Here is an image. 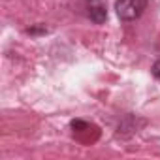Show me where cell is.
<instances>
[{
    "mask_svg": "<svg viewBox=\"0 0 160 160\" xmlns=\"http://www.w3.org/2000/svg\"><path fill=\"white\" fill-rule=\"evenodd\" d=\"M149 4V0H117L115 2V12L121 21H134L141 17Z\"/></svg>",
    "mask_w": 160,
    "mask_h": 160,
    "instance_id": "6da1fadb",
    "label": "cell"
},
{
    "mask_svg": "<svg viewBox=\"0 0 160 160\" xmlns=\"http://www.w3.org/2000/svg\"><path fill=\"white\" fill-rule=\"evenodd\" d=\"M87 2V15L91 17V21H94L96 25L106 23L108 19V2L106 0H85Z\"/></svg>",
    "mask_w": 160,
    "mask_h": 160,
    "instance_id": "7a4b0ae2",
    "label": "cell"
},
{
    "mask_svg": "<svg viewBox=\"0 0 160 160\" xmlns=\"http://www.w3.org/2000/svg\"><path fill=\"white\" fill-rule=\"evenodd\" d=\"M151 70H152V75L160 81V60H156V62L152 64V68H151Z\"/></svg>",
    "mask_w": 160,
    "mask_h": 160,
    "instance_id": "3957f363",
    "label": "cell"
}]
</instances>
